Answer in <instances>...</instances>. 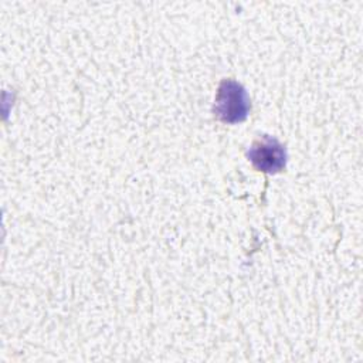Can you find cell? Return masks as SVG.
<instances>
[{
    "mask_svg": "<svg viewBox=\"0 0 363 363\" xmlns=\"http://www.w3.org/2000/svg\"><path fill=\"white\" fill-rule=\"evenodd\" d=\"M250 112V96L244 86L234 79H224L217 91L214 102L216 116L225 123H237Z\"/></svg>",
    "mask_w": 363,
    "mask_h": 363,
    "instance_id": "1",
    "label": "cell"
},
{
    "mask_svg": "<svg viewBox=\"0 0 363 363\" xmlns=\"http://www.w3.org/2000/svg\"><path fill=\"white\" fill-rule=\"evenodd\" d=\"M255 169L265 173H277L285 167L286 150L275 138L262 136L255 140L247 152Z\"/></svg>",
    "mask_w": 363,
    "mask_h": 363,
    "instance_id": "2",
    "label": "cell"
}]
</instances>
